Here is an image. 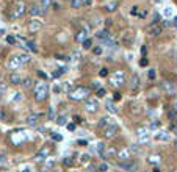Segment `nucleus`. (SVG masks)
I'll return each mask as SVG.
<instances>
[{
  "mask_svg": "<svg viewBox=\"0 0 177 172\" xmlns=\"http://www.w3.org/2000/svg\"><path fill=\"white\" fill-rule=\"evenodd\" d=\"M52 139L53 141H61V135L55 133V131H52Z\"/></svg>",
  "mask_w": 177,
  "mask_h": 172,
  "instance_id": "38",
  "label": "nucleus"
},
{
  "mask_svg": "<svg viewBox=\"0 0 177 172\" xmlns=\"http://www.w3.org/2000/svg\"><path fill=\"white\" fill-rule=\"evenodd\" d=\"M139 66H143V67H144V66H148V59H146V58H143L141 61H139Z\"/></svg>",
  "mask_w": 177,
  "mask_h": 172,
  "instance_id": "52",
  "label": "nucleus"
},
{
  "mask_svg": "<svg viewBox=\"0 0 177 172\" xmlns=\"http://www.w3.org/2000/svg\"><path fill=\"white\" fill-rule=\"evenodd\" d=\"M136 135H138V138H139V144H148L149 139H151V133H149L148 127H139Z\"/></svg>",
  "mask_w": 177,
  "mask_h": 172,
  "instance_id": "6",
  "label": "nucleus"
},
{
  "mask_svg": "<svg viewBox=\"0 0 177 172\" xmlns=\"http://www.w3.org/2000/svg\"><path fill=\"white\" fill-rule=\"evenodd\" d=\"M74 122H75V124H78V122H82V117H80V116H75V117H74Z\"/></svg>",
  "mask_w": 177,
  "mask_h": 172,
  "instance_id": "54",
  "label": "nucleus"
},
{
  "mask_svg": "<svg viewBox=\"0 0 177 172\" xmlns=\"http://www.w3.org/2000/svg\"><path fill=\"white\" fill-rule=\"evenodd\" d=\"M105 89H103V88H99L97 89V97H103V95H105Z\"/></svg>",
  "mask_w": 177,
  "mask_h": 172,
  "instance_id": "42",
  "label": "nucleus"
},
{
  "mask_svg": "<svg viewBox=\"0 0 177 172\" xmlns=\"http://www.w3.org/2000/svg\"><path fill=\"white\" fill-rule=\"evenodd\" d=\"M105 8H107V11L113 13V11H116V8H118V3H116V2H108L105 5Z\"/></svg>",
  "mask_w": 177,
  "mask_h": 172,
  "instance_id": "23",
  "label": "nucleus"
},
{
  "mask_svg": "<svg viewBox=\"0 0 177 172\" xmlns=\"http://www.w3.org/2000/svg\"><path fill=\"white\" fill-rule=\"evenodd\" d=\"M105 107H107V110H108L110 113H115V114L118 113V110H116V107L113 105L111 100H107V102H105Z\"/></svg>",
  "mask_w": 177,
  "mask_h": 172,
  "instance_id": "22",
  "label": "nucleus"
},
{
  "mask_svg": "<svg viewBox=\"0 0 177 172\" xmlns=\"http://www.w3.org/2000/svg\"><path fill=\"white\" fill-rule=\"evenodd\" d=\"M41 27H42V22L39 21V19H33V21H30V24H28V31L35 33V31H38Z\"/></svg>",
  "mask_w": 177,
  "mask_h": 172,
  "instance_id": "13",
  "label": "nucleus"
},
{
  "mask_svg": "<svg viewBox=\"0 0 177 172\" xmlns=\"http://www.w3.org/2000/svg\"><path fill=\"white\" fill-rule=\"evenodd\" d=\"M110 83H111V86H115V88H119V86L124 85L125 83L124 71H115V74L110 75Z\"/></svg>",
  "mask_w": 177,
  "mask_h": 172,
  "instance_id": "3",
  "label": "nucleus"
},
{
  "mask_svg": "<svg viewBox=\"0 0 177 172\" xmlns=\"http://www.w3.org/2000/svg\"><path fill=\"white\" fill-rule=\"evenodd\" d=\"M146 52H148V50H146V47H141V53H143V58L146 57Z\"/></svg>",
  "mask_w": 177,
  "mask_h": 172,
  "instance_id": "57",
  "label": "nucleus"
},
{
  "mask_svg": "<svg viewBox=\"0 0 177 172\" xmlns=\"http://www.w3.org/2000/svg\"><path fill=\"white\" fill-rule=\"evenodd\" d=\"M6 42H8V44H16V38L14 36H8V38H6Z\"/></svg>",
  "mask_w": 177,
  "mask_h": 172,
  "instance_id": "43",
  "label": "nucleus"
},
{
  "mask_svg": "<svg viewBox=\"0 0 177 172\" xmlns=\"http://www.w3.org/2000/svg\"><path fill=\"white\" fill-rule=\"evenodd\" d=\"M25 13V2L24 0H16L13 5V11H11V19H19L22 17Z\"/></svg>",
  "mask_w": 177,
  "mask_h": 172,
  "instance_id": "4",
  "label": "nucleus"
},
{
  "mask_svg": "<svg viewBox=\"0 0 177 172\" xmlns=\"http://www.w3.org/2000/svg\"><path fill=\"white\" fill-rule=\"evenodd\" d=\"M85 108H86V111H89V113H96V111L99 110V102L96 100V99H86Z\"/></svg>",
  "mask_w": 177,
  "mask_h": 172,
  "instance_id": "8",
  "label": "nucleus"
},
{
  "mask_svg": "<svg viewBox=\"0 0 177 172\" xmlns=\"http://www.w3.org/2000/svg\"><path fill=\"white\" fill-rule=\"evenodd\" d=\"M56 124H58L60 127H63V125L68 124V119H66V116H58V119H56Z\"/></svg>",
  "mask_w": 177,
  "mask_h": 172,
  "instance_id": "28",
  "label": "nucleus"
},
{
  "mask_svg": "<svg viewBox=\"0 0 177 172\" xmlns=\"http://www.w3.org/2000/svg\"><path fill=\"white\" fill-rule=\"evenodd\" d=\"M93 52H94V55H101L102 53V47H101V45H97V47L93 49Z\"/></svg>",
  "mask_w": 177,
  "mask_h": 172,
  "instance_id": "40",
  "label": "nucleus"
},
{
  "mask_svg": "<svg viewBox=\"0 0 177 172\" xmlns=\"http://www.w3.org/2000/svg\"><path fill=\"white\" fill-rule=\"evenodd\" d=\"M116 131H118V127H116V124L110 122L107 127H103V136H105V138H113V136L116 135Z\"/></svg>",
  "mask_w": 177,
  "mask_h": 172,
  "instance_id": "9",
  "label": "nucleus"
},
{
  "mask_svg": "<svg viewBox=\"0 0 177 172\" xmlns=\"http://www.w3.org/2000/svg\"><path fill=\"white\" fill-rule=\"evenodd\" d=\"M88 155H83V157H82V161H83V163H86V161H88Z\"/></svg>",
  "mask_w": 177,
  "mask_h": 172,
  "instance_id": "56",
  "label": "nucleus"
},
{
  "mask_svg": "<svg viewBox=\"0 0 177 172\" xmlns=\"http://www.w3.org/2000/svg\"><path fill=\"white\" fill-rule=\"evenodd\" d=\"M28 13L32 16H44L46 14V8H42V6H32V8L28 9Z\"/></svg>",
  "mask_w": 177,
  "mask_h": 172,
  "instance_id": "17",
  "label": "nucleus"
},
{
  "mask_svg": "<svg viewBox=\"0 0 177 172\" xmlns=\"http://www.w3.org/2000/svg\"><path fill=\"white\" fill-rule=\"evenodd\" d=\"M174 133L177 135V127H174Z\"/></svg>",
  "mask_w": 177,
  "mask_h": 172,
  "instance_id": "61",
  "label": "nucleus"
},
{
  "mask_svg": "<svg viewBox=\"0 0 177 172\" xmlns=\"http://www.w3.org/2000/svg\"><path fill=\"white\" fill-rule=\"evenodd\" d=\"M9 83L11 85H21L22 83V78L19 74H11L9 75Z\"/></svg>",
  "mask_w": 177,
  "mask_h": 172,
  "instance_id": "19",
  "label": "nucleus"
},
{
  "mask_svg": "<svg viewBox=\"0 0 177 172\" xmlns=\"http://www.w3.org/2000/svg\"><path fill=\"white\" fill-rule=\"evenodd\" d=\"M53 117H55V110L50 108V110H49V113H47V119H49V121H53Z\"/></svg>",
  "mask_w": 177,
  "mask_h": 172,
  "instance_id": "33",
  "label": "nucleus"
},
{
  "mask_svg": "<svg viewBox=\"0 0 177 172\" xmlns=\"http://www.w3.org/2000/svg\"><path fill=\"white\" fill-rule=\"evenodd\" d=\"M41 3H42V5H41V6H42V8H47V6H49V5H50V3H52V2H50V0H41Z\"/></svg>",
  "mask_w": 177,
  "mask_h": 172,
  "instance_id": "45",
  "label": "nucleus"
},
{
  "mask_svg": "<svg viewBox=\"0 0 177 172\" xmlns=\"http://www.w3.org/2000/svg\"><path fill=\"white\" fill-rule=\"evenodd\" d=\"M19 59H21V63H22V64H25V63H28V61H30V55H27V53H24V55H19Z\"/></svg>",
  "mask_w": 177,
  "mask_h": 172,
  "instance_id": "32",
  "label": "nucleus"
},
{
  "mask_svg": "<svg viewBox=\"0 0 177 172\" xmlns=\"http://www.w3.org/2000/svg\"><path fill=\"white\" fill-rule=\"evenodd\" d=\"M63 164H64L66 167H71L72 166V160L71 158H64V160H63Z\"/></svg>",
  "mask_w": 177,
  "mask_h": 172,
  "instance_id": "35",
  "label": "nucleus"
},
{
  "mask_svg": "<svg viewBox=\"0 0 177 172\" xmlns=\"http://www.w3.org/2000/svg\"><path fill=\"white\" fill-rule=\"evenodd\" d=\"M138 86H139V77L136 74H133L132 75V83H130V88H132L133 92H135L136 89H138Z\"/></svg>",
  "mask_w": 177,
  "mask_h": 172,
  "instance_id": "18",
  "label": "nucleus"
},
{
  "mask_svg": "<svg viewBox=\"0 0 177 172\" xmlns=\"http://www.w3.org/2000/svg\"><path fill=\"white\" fill-rule=\"evenodd\" d=\"M176 28H177V27H176Z\"/></svg>",
  "mask_w": 177,
  "mask_h": 172,
  "instance_id": "64",
  "label": "nucleus"
},
{
  "mask_svg": "<svg viewBox=\"0 0 177 172\" xmlns=\"http://www.w3.org/2000/svg\"><path fill=\"white\" fill-rule=\"evenodd\" d=\"M91 95V89L86 86H77L71 92H69V99L74 102H80V100H86Z\"/></svg>",
  "mask_w": 177,
  "mask_h": 172,
  "instance_id": "2",
  "label": "nucleus"
},
{
  "mask_svg": "<svg viewBox=\"0 0 177 172\" xmlns=\"http://www.w3.org/2000/svg\"><path fill=\"white\" fill-rule=\"evenodd\" d=\"M82 44H83V49H91V47H93V41H91L89 38H86L85 41L82 42Z\"/></svg>",
  "mask_w": 177,
  "mask_h": 172,
  "instance_id": "31",
  "label": "nucleus"
},
{
  "mask_svg": "<svg viewBox=\"0 0 177 172\" xmlns=\"http://www.w3.org/2000/svg\"><path fill=\"white\" fill-rule=\"evenodd\" d=\"M38 77H41L42 80H46V78H47V75H46V74H44V72H42V71H38Z\"/></svg>",
  "mask_w": 177,
  "mask_h": 172,
  "instance_id": "49",
  "label": "nucleus"
},
{
  "mask_svg": "<svg viewBox=\"0 0 177 172\" xmlns=\"http://www.w3.org/2000/svg\"><path fill=\"white\" fill-rule=\"evenodd\" d=\"M148 75H149V78H151V80H154V78H155V71H154V69H149Z\"/></svg>",
  "mask_w": 177,
  "mask_h": 172,
  "instance_id": "44",
  "label": "nucleus"
},
{
  "mask_svg": "<svg viewBox=\"0 0 177 172\" xmlns=\"http://www.w3.org/2000/svg\"><path fill=\"white\" fill-rule=\"evenodd\" d=\"M96 149H97L99 155H105V144H103V143H97V144H96Z\"/></svg>",
  "mask_w": 177,
  "mask_h": 172,
  "instance_id": "26",
  "label": "nucleus"
},
{
  "mask_svg": "<svg viewBox=\"0 0 177 172\" xmlns=\"http://www.w3.org/2000/svg\"><path fill=\"white\" fill-rule=\"evenodd\" d=\"M165 16H166V17H171V16H172V9L171 8H166L165 9Z\"/></svg>",
  "mask_w": 177,
  "mask_h": 172,
  "instance_id": "47",
  "label": "nucleus"
},
{
  "mask_svg": "<svg viewBox=\"0 0 177 172\" xmlns=\"http://www.w3.org/2000/svg\"><path fill=\"white\" fill-rule=\"evenodd\" d=\"M130 13H132L133 16H136V14H138V6H133V8H132V11H130Z\"/></svg>",
  "mask_w": 177,
  "mask_h": 172,
  "instance_id": "51",
  "label": "nucleus"
},
{
  "mask_svg": "<svg viewBox=\"0 0 177 172\" xmlns=\"http://www.w3.org/2000/svg\"><path fill=\"white\" fill-rule=\"evenodd\" d=\"M162 27H169V22H168V21H163V25H162Z\"/></svg>",
  "mask_w": 177,
  "mask_h": 172,
  "instance_id": "58",
  "label": "nucleus"
},
{
  "mask_svg": "<svg viewBox=\"0 0 177 172\" xmlns=\"http://www.w3.org/2000/svg\"><path fill=\"white\" fill-rule=\"evenodd\" d=\"M86 36H88V33H86L85 30H80V31L75 35V39H77L78 42H83V41L86 39Z\"/></svg>",
  "mask_w": 177,
  "mask_h": 172,
  "instance_id": "21",
  "label": "nucleus"
},
{
  "mask_svg": "<svg viewBox=\"0 0 177 172\" xmlns=\"http://www.w3.org/2000/svg\"><path fill=\"white\" fill-rule=\"evenodd\" d=\"M60 75H61V72H60V71H55V72H52V78H58Z\"/></svg>",
  "mask_w": 177,
  "mask_h": 172,
  "instance_id": "50",
  "label": "nucleus"
},
{
  "mask_svg": "<svg viewBox=\"0 0 177 172\" xmlns=\"http://www.w3.org/2000/svg\"><path fill=\"white\" fill-rule=\"evenodd\" d=\"M162 31H163V27L160 24H152L151 27L148 28V33H149V35H152V36H158Z\"/></svg>",
  "mask_w": 177,
  "mask_h": 172,
  "instance_id": "15",
  "label": "nucleus"
},
{
  "mask_svg": "<svg viewBox=\"0 0 177 172\" xmlns=\"http://www.w3.org/2000/svg\"><path fill=\"white\" fill-rule=\"evenodd\" d=\"M158 21H160V14H158V13H154V21H152V24H158Z\"/></svg>",
  "mask_w": 177,
  "mask_h": 172,
  "instance_id": "41",
  "label": "nucleus"
},
{
  "mask_svg": "<svg viewBox=\"0 0 177 172\" xmlns=\"http://www.w3.org/2000/svg\"><path fill=\"white\" fill-rule=\"evenodd\" d=\"M6 92V85L3 81H0V95H3Z\"/></svg>",
  "mask_w": 177,
  "mask_h": 172,
  "instance_id": "36",
  "label": "nucleus"
},
{
  "mask_svg": "<svg viewBox=\"0 0 177 172\" xmlns=\"http://www.w3.org/2000/svg\"><path fill=\"white\" fill-rule=\"evenodd\" d=\"M71 5H72V8H82L83 5H85V2L83 0H71Z\"/></svg>",
  "mask_w": 177,
  "mask_h": 172,
  "instance_id": "25",
  "label": "nucleus"
},
{
  "mask_svg": "<svg viewBox=\"0 0 177 172\" xmlns=\"http://www.w3.org/2000/svg\"><path fill=\"white\" fill-rule=\"evenodd\" d=\"M49 155H50V147H49V145H44V147L36 153L35 161H36V163H44V161L49 158Z\"/></svg>",
  "mask_w": 177,
  "mask_h": 172,
  "instance_id": "5",
  "label": "nucleus"
},
{
  "mask_svg": "<svg viewBox=\"0 0 177 172\" xmlns=\"http://www.w3.org/2000/svg\"><path fill=\"white\" fill-rule=\"evenodd\" d=\"M162 88H163V91H165L168 95H174L176 94V85L172 83V81H169V80H163Z\"/></svg>",
  "mask_w": 177,
  "mask_h": 172,
  "instance_id": "10",
  "label": "nucleus"
},
{
  "mask_svg": "<svg viewBox=\"0 0 177 172\" xmlns=\"http://www.w3.org/2000/svg\"><path fill=\"white\" fill-rule=\"evenodd\" d=\"M116 158H118L119 163H124V161H129L132 160V153H130V149H121V150H118V153H116Z\"/></svg>",
  "mask_w": 177,
  "mask_h": 172,
  "instance_id": "7",
  "label": "nucleus"
},
{
  "mask_svg": "<svg viewBox=\"0 0 177 172\" xmlns=\"http://www.w3.org/2000/svg\"><path fill=\"white\" fill-rule=\"evenodd\" d=\"M155 139L157 141H169V133H166V131H158V133L155 135Z\"/></svg>",
  "mask_w": 177,
  "mask_h": 172,
  "instance_id": "20",
  "label": "nucleus"
},
{
  "mask_svg": "<svg viewBox=\"0 0 177 172\" xmlns=\"http://www.w3.org/2000/svg\"><path fill=\"white\" fill-rule=\"evenodd\" d=\"M63 89H64V91H66V92H68V94H69V92L72 91V86H71V83H69V81H66V85L63 86Z\"/></svg>",
  "mask_w": 177,
  "mask_h": 172,
  "instance_id": "37",
  "label": "nucleus"
},
{
  "mask_svg": "<svg viewBox=\"0 0 177 172\" xmlns=\"http://www.w3.org/2000/svg\"><path fill=\"white\" fill-rule=\"evenodd\" d=\"M172 25H176V27H177V17L172 19Z\"/></svg>",
  "mask_w": 177,
  "mask_h": 172,
  "instance_id": "59",
  "label": "nucleus"
},
{
  "mask_svg": "<svg viewBox=\"0 0 177 172\" xmlns=\"http://www.w3.org/2000/svg\"><path fill=\"white\" fill-rule=\"evenodd\" d=\"M154 172H160V169H158V167H155V169H154Z\"/></svg>",
  "mask_w": 177,
  "mask_h": 172,
  "instance_id": "60",
  "label": "nucleus"
},
{
  "mask_svg": "<svg viewBox=\"0 0 177 172\" xmlns=\"http://www.w3.org/2000/svg\"><path fill=\"white\" fill-rule=\"evenodd\" d=\"M32 83H33V81H32V78H24L21 85L24 86V88H27V89H28V88H32Z\"/></svg>",
  "mask_w": 177,
  "mask_h": 172,
  "instance_id": "30",
  "label": "nucleus"
},
{
  "mask_svg": "<svg viewBox=\"0 0 177 172\" xmlns=\"http://www.w3.org/2000/svg\"><path fill=\"white\" fill-rule=\"evenodd\" d=\"M107 169H108V166H107V163H103V164H101V166H99V171H101V172H105Z\"/></svg>",
  "mask_w": 177,
  "mask_h": 172,
  "instance_id": "48",
  "label": "nucleus"
},
{
  "mask_svg": "<svg viewBox=\"0 0 177 172\" xmlns=\"http://www.w3.org/2000/svg\"><path fill=\"white\" fill-rule=\"evenodd\" d=\"M96 38L101 39V42H105L107 39L111 38V33H110L108 30H99V31L96 33Z\"/></svg>",
  "mask_w": 177,
  "mask_h": 172,
  "instance_id": "16",
  "label": "nucleus"
},
{
  "mask_svg": "<svg viewBox=\"0 0 177 172\" xmlns=\"http://www.w3.org/2000/svg\"><path fill=\"white\" fill-rule=\"evenodd\" d=\"M0 100H2V95H0Z\"/></svg>",
  "mask_w": 177,
  "mask_h": 172,
  "instance_id": "63",
  "label": "nucleus"
},
{
  "mask_svg": "<svg viewBox=\"0 0 177 172\" xmlns=\"http://www.w3.org/2000/svg\"><path fill=\"white\" fill-rule=\"evenodd\" d=\"M116 153H118V149H116V147H110L108 150H107V153H105V158L116 157Z\"/></svg>",
  "mask_w": 177,
  "mask_h": 172,
  "instance_id": "24",
  "label": "nucleus"
},
{
  "mask_svg": "<svg viewBox=\"0 0 177 172\" xmlns=\"http://www.w3.org/2000/svg\"><path fill=\"white\" fill-rule=\"evenodd\" d=\"M25 45H28V49L33 52V53H36V52H38V47H36V44L33 41H25Z\"/></svg>",
  "mask_w": 177,
  "mask_h": 172,
  "instance_id": "27",
  "label": "nucleus"
},
{
  "mask_svg": "<svg viewBox=\"0 0 177 172\" xmlns=\"http://www.w3.org/2000/svg\"><path fill=\"white\" fill-rule=\"evenodd\" d=\"M107 75H108V69L102 67L101 71H99V77H107Z\"/></svg>",
  "mask_w": 177,
  "mask_h": 172,
  "instance_id": "34",
  "label": "nucleus"
},
{
  "mask_svg": "<svg viewBox=\"0 0 177 172\" xmlns=\"http://www.w3.org/2000/svg\"><path fill=\"white\" fill-rule=\"evenodd\" d=\"M33 94H35V100L36 102H44L49 97V86L44 80L38 81L33 88Z\"/></svg>",
  "mask_w": 177,
  "mask_h": 172,
  "instance_id": "1",
  "label": "nucleus"
},
{
  "mask_svg": "<svg viewBox=\"0 0 177 172\" xmlns=\"http://www.w3.org/2000/svg\"><path fill=\"white\" fill-rule=\"evenodd\" d=\"M119 99H121V94H119V92L113 94V100H119Z\"/></svg>",
  "mask_w": 177,
  "mask_h": 172,
  "instance_id": "53",
  "label": "nucleus"
},
{
  "mask_svg": "<svg viewBox=\"0 0 177 172\" xmlns=\"http://www.w3.org/2000/svg\"><path fill=\"white\" fill-rule=\"evenodd\" d=\"M68 128H69L71 131H74V130H75V125H74V124H69V125H68Z\"/></svg>",
  "mask_w": 177,
  "mask_h": 172,
  "instance_id": "55",
  "label": "nucleus"
},
{
  "mask_svg": "<svg viewBox=\"0 0 177 172\" xmlns=\"http://www.w3.org/2000/svg\"><path fill=\"white\" fill-rule=\"evenodd\" d=\"M6 66H8L9 71H16V69H19L22 66V63H21V59H19L17 55H13V57L8 59V64Z\"/></svg>",
  "mask_w": 177,
  "mask_h": 172,
  "instance_id": "11",
  "label": "nucleus"
},
{
  "mask_svg": "<svg viewBox=\"0 0 177 172\" xmlns=\"http://www.w3.org/2000/svg\"><path fill=\"white\" fill-rule=\"evenodd\" d=\"M176 149H177V139H176Z\"/></svg>",
  "mask_w": 177,
  "mask_h": 172,
  "instance_id": "62",
  "label": "nucleus"
},
{
  "mask_svg": "<svg viewBox=\"0 0 177 172\" xmlns=\"http://www.w3.org/2000/svg\"><path fill=\"white\" fill-rule=\"evenodd\" d=\"M124 41H125V44H127V45L132 44V41H133V35H132L130 31H127V35H124Z\"/></svg>",
  "mask_w": 177,
  "mask_h": 172,
  "instance_id": "29",
  "label": "nucleus"
},
{
  "mask_svg": "<svg viewBox=\"0 0 177 172\" xmlns=\"http://www.w3.org/2000/svg\"><path fill=\"white\" fill-rule=\"evenodd\" d=\"M176 116H177V108H174V110L169 111V117H171V119H174Z\"/></svg>",
  "mask_w": 177,
  "mask_h": 172,
  "instance_id": "46",
  "label": "nucleus"
},
{
  "mask_svg": "<svg viewBox=\"0 0 177 172\" xmlns=\"http://www.w3.org/2000/svg\"><path fill=\"white\" fill-rule=\"evenodd\" d=\"M119 166H121L122 169L129 171V172H135L136 167H138V164H136V161L129 160V161H124V163H119Z\"/></svg>",
  "mask_w": 177,
  "mask_h": 172,
  "instance_id": "12",
  "label": "nucleus"
},
{
  "mask_svg": "<svg viewBox=\"0 0 177 172\" xmlns=\"http://www.w3.org/2000/svg\"><path fill=\"white\" fill-rule=\"evenodd\" d=\"M38 122H39V114L33 113V114L27 116V125H28V127H36Z\"/></svg>",
  "mask_w": 177,
  "mask_h": 172,
  "instance_id": "14",
  "label": "nucleus"
},
{
  "mask_svg": "<svg viewBox=\"0 0 177 172\" xmlns=\"http://www.w3.org/2000/svg\"><path fill=\"white\" fill-rule=\"evenodd\" d=\"M158 127H160V122L155 121V122H152V124L149 125V130H151V128H152V130H155V128H158Z\"/></svg>",
  "mask_w": 177,
  "mask_h": 172,
  "instance_id": "39",
  "label": "nucleus"
}]
</instances>
